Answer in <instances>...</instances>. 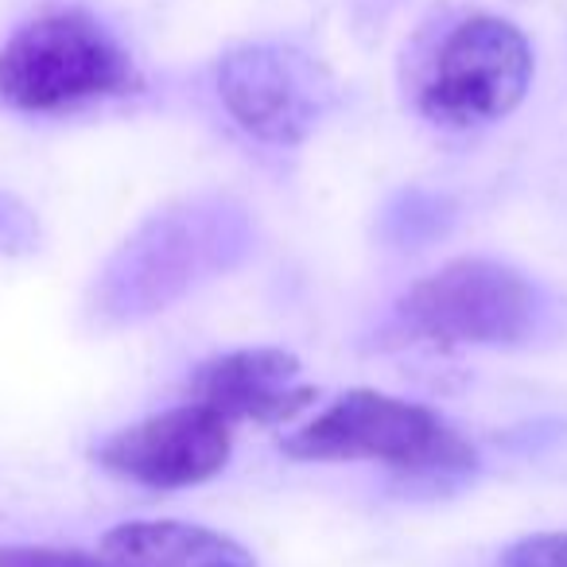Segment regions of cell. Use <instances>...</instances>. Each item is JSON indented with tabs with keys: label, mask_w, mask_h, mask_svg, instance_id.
<instances>
[{
	"label": "cell",
	"mask_w": 567,
	"mask_h": 567,
	"mask_svg": "<svg viewBox=\"0 0 567 567\" xmlns=\"http://www.w3.org/2000/svg\"><path fill=\"white\" fill-rule=\"evenodd\" d=\"M252 249V218L221 195L159 206L102 265L90 288V319L128 327L167 311L198 284L229 272Z\"/></svg>",
	"instance_id": "6da1fadb"
},
{
	"label": "cell",
	"mask_w": 567,
	"mask_h": 567,
	"mask_svg": "<svg viewBox=\"0 0 567 567\" xmlns=\"http://www.w3.org/2000/svg\"><path fill=\"white\" fill-rule=\"evenodd\" d=\"M300 373V358L288 350H234L198 365L190 378V396L226 424H284L316 401V389L303 385Z\"/></svg>",
	"instance_id": "ba28073f"
},
{
	"label": "cell",
	"mask_w": 567,
	"mask_h": 567,
	"mask_svg": "<svg viewBox=\"0 0 567 567\" xmlns=\"http://www.w3.org/2000/svg\"><path fill=\"white\" fill-rule=\"evenodd\" d=\"M0 567H105L79 548H0Z\"/></svg>",
	"instance_id": "7c38bea8"
},
{
	"label": "cell",
	"mask_w": 567,
	"mask_h": 567,
	"mask_svg": "<svg viewBox=\"0 0 567 567\" xmlns=\"http://www.w3.org/2000/svg\"><path fill=\"white\" fill-rule=\"evenodd\" d=\"M105 567H257L229 536L187 520H128L97 548Z\"/></svg>",
	"instance_id": "9c48e42d"
},
{
	"label": "cell",
	"mask_w": 567,
	"mask_h": 567,
	"mask_svg": "<svg viewBox=\"0 0 567 567\" xmlns=\"http://www.w3.org/2000/svg\"><path fill=\"white\" fill-rule=\"evenodd\" d=\"M284 451L311 463L370 458V463H389L412 474H455L474 466L471 443L458 440L432 409L373 393V389L339 396L311 424L288 435Z\"/></svg>",
	"instance_id": "277c9868"
},
{
	"label": "cell",
	"mask_w": 567,
	"mask_h": 567,
	"mask_svg": "<svg viewBox=\"0 0 567 567\" xmlns=\"http://www.w3.org/2000/svg\"><path fill=\"white\" fill-rule=\"evenodd\" d=\"M533 82V48L502 17H471L440 43L420 86V113L443 128L489 125L513 113Z\"/></svg>",
	"instance_id": "5b68a950"
},
{
	"label": "cell",
	"mask_w": 567,
	"mask_h": 567,
	"mask_svg": "<svg viewBox=\"0 0 567 567\" xmlns=\"http://www.w3.org/2000/svg\"><path fill=\"white\" fill-rule=\"evenodd\" d=\"M218 97L257 141L300 144L334 105V82L303 51L245 43L218 63Z\"/></svg>",
	"instance_id": "8992f818"
},
{
	"label": "cell",
	"mask_w": 567,
	"mask_h": 567,
	"mask_svg": "<svg viewBox=\"0 0 567 567\" xmlns=\"http://www.w3.org/2000/svg\"><path fill=\"white\" fill-rule=\"evenodd\" d=\"M105 471L152 489H183L214 478L229 458V424L203 404L148 416L97 447Z\"/></svg>",
	"instance_id": "52a82bcc"
},
{
	"label": "cell",
	"mask_w": 567,
	"mask_h": 567,
	"mask_svg": "<svg viewBox=\"0 0 567 567\" xmlns=\"http://www.w3.org/2000/svg\"><path fill=\"white\" fill-rule=\"evenodd\" d=\"M544 316L548 300L525 272L482 257L435 268L396 303L404 334L443 347H517L540 331Z\"/></svg>",
	"instance_id": "3957f363"
},
{
	"label": "cell",
	"mask_w": 567,
	"mask_h": 567,
	"mask_svg": "<svg viewBox=\"0 0 567 567\" xmlns=\"http://www.w3.org/2000/svg\"><path fill=\"white\" fill-rule=\"evenodd\" d=\"M35 226L28 210L12 206L9 198H0V249H32Z\"/></svg>",
	"instance_id": "4fadbf2b"
},
{
	"label": "cell",
	"mask_w": 567,
	"mask_h": 567,
	"mask_svg": "<svg viewBox=\"0 0 567 567\" xmlns=\"http://www.w3.org/2000/svg\"><path fill=\"white\" fill-rule=\"evenodd\" d=\"M497 567H567V533H536L509 544Z\"/></svg>",
	"instance_id": "8fae6325"
},
{
	"label": "cell",
	"mask_w": 567,
	"mask_h": 567,
	"mask_svg": "<svg viewBox=\"0 0 567 567\" xmlns=\"http://www.w3.org/2000/svg\"><path fill=\"white\" fill-rule=\"evenodd\" d=\"M141 86L128 51L86 12L24 24L0 51V102L24 113H59Z\"/></svg>",
	"instance_id": "7a4b0ae2"
},
{
	"label": "cell",
	"mask_w": 567,
	"mask_h": 567,
	"mask_svg": "<svg viewBox=\"0 0 567 567\" xmlns=\"http://www.w3.org/2000/svg\"><path fill=\"white\" fill-rule=\"evenodd\" d=\"M455 221V203L432 190H401L381 214V237L396 249H420V245L443 237Z\"/></svg>",
	"instance_id": "30bf717a"
}]
</instances>
